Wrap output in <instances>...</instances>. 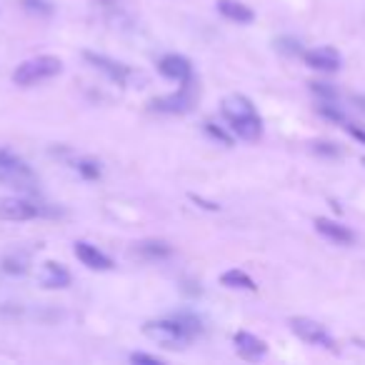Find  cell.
Wrapping results in <instances>:
<instances>
[{
	"mask_svg": "<svg viewBox=\"0 0 365 365\" xmlns=\"http://www.w3.org/2000/svg\"><path fill=\"white\" fill-rule=\"evenodd\" d=\"M143 333L163 348H185L195 335L203 333V325L195 315L178 313L165 320H150L143 325Z\"/></svg>",
	"mask_w": 365,
	"mask_h": 365,
	"instance_id": "1",
	"label": "cell"
},
{
	"mask_svg": "<svg viewBox=\"0 0 365 365\" xmlns=\"http://www.w3.org/2000/svg\"><path fill=\"white\" fill-rule=\"evenodd\" d=\"M0 182H6L8 188H18V190H36L38 178L31 170L26 160H21L18 155H13L11 150H3L0 148Z\"/></svg>",
	"mask_w": 365,
	"mask_h": 365,
	"instance_id": "2",
	"label": "cell"
},
{
	"mask_svg": "<svg viewBox=\"0 0 365 365\" xmlns=\"http://www.w3.org/2000/svg\"><path fill=\"white\" fill-rule=\"evenodd\" d=\"M63 71V63L61 58L56 56H38V58H31V61L21 63L13 73V83L16 86H23V88H31L36 83H43L48 78L58 76Z\"/></svg>",
	"mask_w": 365,
	"mask_h": 365,
	"instance_id": "3",
	"label": "cell"
},
{
	"mask_svg": "<svg viewBox=\"0 0 365 365\" xmlns=\"http://www.w3.org/2000/svg\"><path fill=\"white\" fill-rule=\"evenodd\" d=\"M290 330L298 335L300 340H305L308 345H318V348H335V340L318 320L310 318H293L290 320Z\"/></svg>",
	"mask_w": 365,
	"mask_h": 365,
	"instance_id": "4",
	"label": "cell"
},
{
	"mask_svg": "<svg viewBox=\"0 0 365 365\" xmlns=\"http://www.w3.org/2000/svg\"><path fill=\"white\" fill-rule=\"evenodd\" d=\"M158 71H160V76H165L168 81L182 83V86H188L190 78H193V66H190V61L178 56V53H170V56L163 58V61L158 63Z\"/></svg>",
	"mask_w": 365,
	"mask_h": 365,
	"instance_id": "5",
	"label": "cell"
},
{
	"mask_svg": "<svg viewBox=\"0 0 365 365\" xmlns=\"http://www.w3.org/2000/svg\"><path fill=\"white\" fill-rule=\"evenodd\" d=\"M38 215V205H33L26 198H0V218L11 223L33 220Z\"/></svg>",
	"mask_w": 365,
	"mask_h": 365,
	"instance_id": "6",
	"label": "cell"
},
{
	"mask_svg": "<svg viewBox=\"0 0 365 365\" xmlns=\"http://www.w3.org/2000/svg\"><path fill=\"white\" fill-rule=\"evenodd\" d=\"M190 106H193V96H190L188 86H182L180 93H170V96H163V98H155L150 101V108L153 110H160V113H188Z\"/></svg>",
	"mask_w": 365,
	"mask_h": 365,
	"instance_id": "7",
	"label": "cell"
},
{
	"mask_svg": "<svg viewBox=\"0 0 365 365\" xmlns=\"http://www.w3.org/2000/svg\"><path fill=\"white\" fill-rule=\"evenodd\" d=\"M303 58H305V63H308V68L320 71V73H335L340 68V63H343L340 53L333 51V48H313V51H308Z\"/></svg>",
	"mask_w": 365,
	"mask_h": 365,
	"instance_id": "8",
	"label": "cell"
},
{
	"mask_svg": "<svg viewBox=\"0 0 365 365\" xmlns=\"http://www.w3.org/2000/svg\"><path fill=\"white\" fill-rule=\"evenodd\" d=\"M86 61L93 63V68L103 71L110 81L120 83V86L128 81V76H130V68L123 66V63H118V61H113V58H108V56H101V53H86Z\"/></svg>",
	"mask_w": 365,
	"mask_h": 365,
	"instance_id": "9",
	"label": "cell"
},
{
	"mask_svg": "<svg viewBox=\"0 0 365 365\" xmlns=\"http://www.w3.org/2000/svg\"><path fill=\"white\" fill-rule=\"evenodd\" d=\"M76 255L83 265H88L91 270H110L113 260L108 258L103 250H98V245H91L86 240H78L76 243Z\"/></svg>",
	"mask_w": 365,
	"mask_h": 365,
	"instance_id": "10",
	"label": "cell"
},
{
	"mask_svg": "<svg viewBox=\"0 0 365 365\" xmlns=\"http://www.w3.org/2000/svg\"><path fill=\"white\" fill-rule=\"evenodd\" d=\"M233 343H235L238 355H243L245 360H258L268 353L265 340H260L258 335H253V333H245V330H240V333L233 335Z\"/></svg>",
	"mask_w": 365,
	"mask_h": 365,
	"instance_id": "11",
	"label": "cell"
},
{
	"mask_svg": "<svg viewBox=\"0 0 365 365\" xmlns=\"http://www.w3.org/2000/svg\"><path fill=\"white\" fill-rule=\"evenodd\" d=\"M315 230H318L323 238L333 240L338 245H350L355 243V233L348 228V225L338 223V220H328V218H318L315 220Z\"/></svg>",
	"mask_w": 365,
	"mask_h": 365,
	"instance_id": "12",
	"label": "cell"
},
{
	"mask_svg": "<svg viewBox=\"0 0 365 365\" xmlns=\"http://www.w3.org/2000/svg\"><path fill=\"white\" fill-rule=\"evenodd\" d=\"M41 283L48 290H61L71 285V273L66 270V265L56 263V260H46L41 268Z\"/></svg>",
	"mask_w": 365,
	"mask_h": 365,
	"instance_id": "13",
	"label": "cell"
},
{
	"mask_svg": "<svg viewBox=\"0 0 365 365\" xmlns=\"http://www.w3.org/2000/svg\"><path fill=\"white\" fill-rule=\"evenodd\" d=\"M230 123V130L235 133L238 138H243V140H258L260 133H263V123H260L258 113H253V115H243V118H233Z\"/></svg>",
	"mask_w": 365,
	"mask_h": 365,
	"instance_id": "14",
	"label": "cell"
},
{
	"mask_svg": "<svg viewBox=\"0 0 365 365\" xmlns=\"http://www.w3.org/2000/svg\"><path fill=\"white\" fill-rule=\"evenodd\" d=\"M218 13L233 23H253L255 13L240 0H218Z\"/></svg>",
	"mask_w": 365,
	"mask_h": 365,
	"instance_id": "15",
	"label": "cell"
},
{
	"mask_svg": "<svg viewBox=\"0 0 365 365\" xmlns=\"http://www.w3.org/2000/svg\"><path fill=\"white\" fill-rule=\"evenodd\" d=\"M253 113H255L253 103L243 96H230L223 101V115L228 118V120H233V118H243V115H253Z\"/></svg>",
	"mask_w": 365,
	"mask_h": 365,
	"instance_id": "16",
	"label": "cell"
},
{
	"mask_svg": "<svg viewBox=\"0 0 365 365\" xmlns=\"http://www.w3.org/2000/svg\"><path fill=\"white\" fill-rule=\"evenodd\" d=\"M135 250L148 260H163L173 255V248L168 243H163V240H143V243H138Z\"/></svg>",
	"mask_w": 365,
	"mask_h": 365,
	"instance_id": "17",
	"label": "cell"
},
{
	"mask_svg": "<svg viewBox=\"0 0 365 365\" xmlns=\"http://www.w3.org/2000/svg\"><path fill=\"white\" fill-rule=\"evenodd\" d=\"M220 280H223V285H228V288H240V290H255L258 285H255V280L250 278L245 270H225L223 275H220Z\"/></svg>",
	"mask_w": 365,
	"mask_h": 365,
	"instance_id": "18",
	"label": "cell"
},
{
	"mask_svg": "<svg viewBox=\"0 0 365 365\" xmlns=\"http://www.w3.org/2000/svg\"><path fill=\"white\" fill-rule=\"evenodd\" d=\"M0 268L6 270L8 275H26L28 258H26V255H6V258H3V263H0Z\"/></svg>",
	"mask_w": 365,
	"mask_h": 365,
	"instance_id": "19",
	"label": "cell"
},
{
	"mask_svg": "<svg viewBox=\"0 0 365 365\" xmlns=\"http://www.w3.org/2000/svg\"><path fill=\"white\" fill-rule=\"evenodd\" d=\"M76 170L83 178H88V180H96V178H101V163L91 160V158H83V160L76 163Z\"/></svg>",
	"mask_w": 365,
	"mask_h": 365,
	"instance_id": "20",
	"label": "cell"
},
{
	"mask_svg": "<svg viewBox=\"0 0 365 365\" xmlns=\"http://www.w3.org/2000/svg\"><path fill=\"white\" fill-rule=\"evenodd\" d=\"M21 3L28 13H36V16H51L53 13V3H48V0H21Z\"/></svg>",
	"mask_w": 365,
	"mask_h": 365,
	"instance_id": "21",
	"label": "cell"
},
{
	"mask_svg": "<svg viewBox=\"0 0 365 365\" xmlns=\"http://www.w3.org/2000/svg\"><path fill=\"white\" fill-rule=\"evenodd\" d=\"M310 91L318 98H323V101H335V98H338V91H335L330 83H310Z\"/></svg>",
	"mask_w": 365,
	"mask_h": 365,
	"instance_id": "22",
	"label": "cell"
},
{
	"mask_svg": "<svg viewBox=\"0 0 365 365\" xmlns=\"http://www.w3.org/2000/svg\"><path fill=\"white\" fill-rule=\"evenodd\" d=\"M318 110H320V115L330 118V120H335V123H345L343 110H338V108L333 106V101H323V106H318Z\"/></svg>",
	"mask_w": 365,
	"mask_h": 365,
	"instance_id": "23",
	"label": "cell"
},
{
	"mask_svg": "<svg viewBox=\"0 0 365 365\" xmlns=\"http://www.w3.org/2000/svg\"><path fill=\"white\" fill-rule=\"evenodd\" d=\"M275 46H278L280 53H288V56H298L300 53V43L295 38H278Z\"/></svg>",
	"mask_w": 365,
	"mask_h": 365,
	"instance_id": "24",
	"label": "cell"
},
{
	"mask_svg": "<svg viewBox=\"0 0 365 365\" xmlns=\"http://www.w3.org/2000/svg\"><path fill=\"white\" fill-rule=\"evenodd\" d=\"M205 130H208L210 135L215 138V140H220V143H223V145H233V138H230L228 133L223 130V128H218V125H215V123H210V120L205 123Z\"/></svg>",
	"mask_w": 365,
	"mask_h": 365,
	"instance_id": "25",
	"label": "cell"
},
{
	"mask_svg": "<svg viewBox=\"0 0 365 365\" xmlns=\"http://www.w3.org/2000/svg\"><path fill=\"white\" fill-rule=\"evenodd\" d=\"M130 363H135V365H163V358H158V355H148V353H133Z\"/></svg>",
	"mask_w": 365,
	"mask_h": 365,
	"instance_id": "26",
	"label": "cell"
},
{
	"mask_svg": "<svg viewBox=\"0 0 365 365\" xmlns=\"http://www.w3.org/2000/svg\"><path fill=\"white\" fill-rule=\"evenodd\" d=\"M315 153H323V155H330V158H335L338 155V148L333 145V143H315V148H313Z\"/></svg>",
	"mask_w": 365,
	"mask_h": 365,
	"instance_id": "27",
	"label": "cell"
},
{
	"mask_svg": "<svg viewBox=\"0 0 365 365\" xmlns=\"http://www.w3.org/2000/svg\"><path fill=\"white\" fill-rule=\"evenodd\" d=\"M345 128H348V130H350V135L358 138V140L365 145V130H363V128H358V125H345Z\"/></svg>",
	"mask_w": 365,
	"mask_h": 365,
	"instance_id": "28",
	"label": "cell"
},
{
	"mask_svg": "<svg viewBox=\"0 0 365 365\" xmlns=\"http://www.w3.org/2000/svg\"><path fill=\"white\" fill-rule=\"evenodd\" d=\"M363 165H365V158H363Z\"/></svg>",
	"mask_w": 365,
	"mask_h": 365,
	"instance_id": "29",
	"label": "cell"
}]
</instances>
